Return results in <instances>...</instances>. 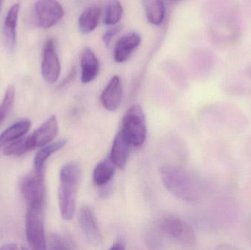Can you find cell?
Returning a JSON list of instances; mask_svg holds the SVG:
<instances>
[{
	"label": "cell",
	"instance_id": "obj_6",
	"mask_svg": "<svg viewBox=\"0 0 251 250\" xmlns=\"http://www.w3.org/2000/svg\"><path fill=\"white\" fill-rule=\"evenodd\" d=\"M159 228L165 236L175 239L181 245L193 247L197 242V236L189 223L176 216H167L159 222Z\"/></svg>",
	"mask_w": 251,
	"mask_h": 250
},
{
	"label": "cell",
	"instance_id": "obj_18",
	"mask_svg": "<svg viewBox=\"0 0 251 250\" xmlns=\"http://www.w3.org/2000/svg\"><path fill=\"white\" fill-rule=\"evenodd\" d=\"M30 126L31 122L29 120H22L5 129L0 135V150L10 142L25 136L29 132Z\"/></svg>",
	"mask_w": 251,
	"mask_h": 250
},
{
	"label": "cell",
	"instance_id": "obj_12",
	"mask_svg": "<svg viewBox=\"0 0 251 250\" xmlns=\"http://www.w3.org/2000/svg\"><path fill=\"white\" fill-rule=\"evenodd\" d=\"M123 99V85L119 76H113L101 93V101L106 110L115 112Z\"/></svg>",
	"mask_w": 251,
	"mask_h": 250
},
{
	"label": "cell",
	"instance_id": "obj_32",
	"mask_svg": "<svg viewBox=\"0 0 251 250\" xmlns=\"http://www.w3.org/2000/svg\"><path fill=\"white\" fill-rule=\"evenodd\" d=\"M4 120V119L3 118V117H1V114H0V123H1V122H2L3 120Z\"/></svg>",
	"mask_w": 251,
	"mask_h": 250
},
{
	"label": "cell",
	"instance_id": "obj_4",
	"mask_svg": "<svg viewBox=\"0 0 251 250\" xmlns=\"http://www.w3.org/2000/svg\"><path fill=\"white\" fill-rule=\"evenodd\" d=\"M131 146L140 147L147 137L146 116L141 106L134 104L127 110L121 129Z\"/></svg>",
	"mask_w": 251,
	"mask_h": 250
},
{
	"label": "cell",
	"instance_id": "obj_33",
	"mask_svg": "<svg viewBox=\"0 0 251 250\" xmlns=\"http://www.w3.org/2000/svg\"><path fill=\"white\" fill-rule=\"evenodd\" d=\"M3 0H0V10H1V4H2Z\"/></svg>",
	"mask_w": 251,
	"mask_h": 250
},
{
	"label": "cell",
	"instance_id": "obj_3",
	"mask_svg": "<svg viewBox=\"0 0 251 250\" xmlns=\"http://www.w3.org/2000/svg\"><path fill=\"white\" fill-rule=\"evenodd\" d=\"M82 176L79 164L68 163L63 166L60 172L58 204L62 218L66 221L72 220L76 210L78 186Z\"/></svg>",
	"mask_w": 251,
	"mask_h": 250
},
{
	"label": "cell",
	"instance_id": "obj_8",
	"mask_svg": "<svg viewBox=\"0 0 251 250\" xmlns=\"http://www.w3.org/2000/svg\"><path fill=\"white\" fill-rule=\"evenodd\" d=\"M63 6L57 0H38L35 4L37 26L50 29L55 26L64 16Z\"/></svg>",
	"mask_w": 251,
	"mask_h": 250
},
{
	"label": "cell",
	"instance_id": "obj_29",
	"mask_svg": "<svg viewBox=\"0 0 251 250\" xmlns=\"http://www.w3.org/2000/svg\"><path fill=\"white\" fill-rule=\"evenodd\" d=\"M218 249L231 250L238 249V248H236L235 246H233L232 245H230V244H221V245H220V246L218 247Z\"/></svg>",
	"mask_w": 251,
	"mask_h": 250
},
{
	"label": "cell",
	"instance_id": "obj_11",
	"mask_svg": "<svg viewBox=\"0 0 251 250\" xmlns=\"http://www.w3.org/2000/svg\"><path fill=\"white\" fill-rule=\"evenodd\" d=\"M20 4L16 3L9 9L3 25V38L4 45L10 53L14 52L17 42L18 19H19Z\"/></svg>",
	"mask_w": 251,
	"mask_h": 250
},
{
	"label": "cell",
	"instance_id": "obj_13",
	"mask_svg": "<svg viewBox=\"0 0 251 250\" xmlns=\"http://www.w3.org/2000/svg\"><path fill=\"white\" fill-rule=\"evenodd\" d=\"M58 121L55 115L47 119L40 127H38L30 136L33 149L50 144L58 133Z\"/></svg>",
	"mask_w": 251,
	"mask_h": 250
},
{
	"label": "cell",
	"instance_id": "obj_27",
	"mask_svg": "<svg viewBox=\"0 0 251 250\" xmlns=\"http://www.w3.org/2000/svg\"><path fill=\"white\" fill-rule=\"evenodd\" d=\"M245 151H246V155L251 160V135L248 137L245 144Z\"/></svg>",
	"mask_w": 251,
	"mask_h": 250
},
{
	"label": "cell",
	"instance_id": "obj_19",
	"mask_svg": "<svg viewBox=\"0 0 251 250\" xmlns=\"http://www.w3.org/2000/svg\"><path fill=\"white\" fill-rule=\"evenodd\" d=\"M148 22L154 26H160L165 17L164 0H142Z\"/></svg>",
	"mask_w": 251,
	"mask_h": 250
},
{
	"label": "cell",
	"instance_id": "obj_16",
	"mask_svg": "<svg viewBox=\"0 0 251 250\" xmlns=\"http://www.w3.org/2000/svg\"><path fill=\"white\" fill-rule=\"evenodd\" d=\"M131 145L126 139L122 131L115 137L110 158L116 167L124 169L126 164Z\"/></svg>",
	"mask_w": 251,
	"mask_h": 250
},
{
	"label": "cell",
	"instance_id": "obj_5",
	"mask_svg": "<svg viewBox=\"0 0 251 250\" xmlns=\"http://www.w3.org/2000/svg\"><path fill=\"white\" fill-rule=\"evenodd\" d=\"M20 189L29 208H44L46 199L45 169H34L21 181Z\"/></svg>",
	"mask_w": 251,
	"mask_h": 250
},
{
	"label": "cell",
	"instance_id": "obj_24",
	"mask_svg": "<svg viewBox=\"0 0 251 250\" xmlns=\"http://www.w3.org/2000/svg\"><path fill=\"white\" fill-rule=\"evenodd\" d=\"M50 245L51 250H74L76 248L75 242L70 238L60 234L51 235Z\"/></svg>",
	"mask_w": 251,
	"mask_h": 250
},
{
	"label": "cell",
	"instance_id": "obj_2",
	"mask_svg": "<svg viewBox=\"0 0 251 250\" xmlns=\"http://www.w3.org/2000/svg\"><path fill=\"white\" fill-rule=\"evenodd\" d=\"M210 123L220 133L240 135L250 124L244 112L234 104L228 102L216 103L208 109Z\"/></svg>",
	"mask_w": 251,
	"mask_h": 250
},
{
	"label": "cell",
	"instance_id": "obj_14",
	"mask_svg": "<svg viewBox=\"0 0 251 250\" xmlns=\"http://www.w3.org/2000/svg\"><path fill=\"white\" fill-rule=\"evenodd\" d=\"M140 34L133 32L122 37L116 43L114 48V60L116 63H123L131 57V53L141 44Z\"/></svg>",
	"mask_w": 251,
	"mask_h": 250
},
{
	"label": "cell",
	"instance_id": "obj_10",
	"mask_svg": "<svg viewBox=\"0 0 251 250\" xmlns=\"http://www.w3.org/2000/svg\"><path fill=\"white\" fill-rule=\"evenodd\" d=\"M79 223L82 233L90 243L95 246H99L102 243V235L97 219L92 210L87 205L82 206L79 211Z\"/></svg>",
	"mask_w": 251,
	"mask_h": 250
},
{
	"label": "cell",
	"instance_id": "obj_23",
	"mask_svg": "<svg viewBox=\"0 0 251 250\" xmlns=\"http://www.w3.org/2000/svg\"><path fill=\"white\" fill-rule=\"evenodd\" d=\"M123 13V7L119 0H108L104 11V23L110 26L118 24Z\"/></svg>",
	"mask_w": 251,
	"mask_h": 250
},
{
	"label": "cell",
	"instance_id": "obj_31",
	"mask_svg": "<svg viewBox=\"0 0 251 250\" xmlns=\"http://www.w3.org/2000/svg\"><path fill=\"white\" fill-rule=\"evenodd\" d=\"M248 76H249V79L251 80V66L249 68V70H248Z\"/></svg>",
	"mask_w": 251,
	"mask_h": 250
},
{
	"label": "cell",
	"instance_id": "obj_9",
	"mask_svg": "<svg viewBox=\"0 0 251 250\" xmlns=\"http://www.w3.org/2000/svg\"><path fill=\"white\" fill-rule=\"evenodd\" d=\"M61 73V66L57 55L56 42L53 38L47 40L43 49L41 74L46 82L50 85L57 82Z\"/></svg>",
	"mask_w": 251,
	"mask_h": 250
},
{
	"label": "cell",
	"instance_id": "obj_15",
	"mask_svg": "<svg viewBox=\"0 0 251 250\" xmlns=\"http://www.w3.org/2000/svg\"><path fill=\"white\" fill-rule=\"evenodd\" d=\"M81 82L90 83L98 76L100 64L95 53L89 47L84 48L80 57Z\"/></svg>",
	"mask_w": 251,
	"mask_h": 250
},
{
	"label": "cell",
	"instance_id": "obj_30",
	"mask_svg": "<svg viewBox=\"0 0 251 250\" xmlns=\"http://www.w3.org/2000/svg\"><path fill=\"white\" fill-rule=\"evenodd\" d=\"M19 249L18 248L17 245L16 244H7V245H3L0 250H14Z\"/></svg>",
	"mask_w": 251,
	"mask_h": 250
},
{
	"label": "cell",
	"instance_id": "obj_21",
	"mask_svg": "<svg viewBox=\"0 0 251 250\" xmlns=\"http://www.w3.org/2000/svg\"><path fill=\"white\" fill-rule=\"evenodd\" d=\"M67 143V140L57 141L54 143H50L43 146L41 149L37 152L34 158V169L36 170H41L45 169V163L50 157L54 153L57 152L59 150L62 149Z\"/></svg>",
	"mask_w": 251,
	"mask_h": 250
},
{
	"label": "cell",
	"instance_id": "obj_26",
	"mask_svg": "<svg viewBox=\"0 0 251 250\" xmlns=\"http://www.w3.org/2000/svg\"><path fill=\"white\" fill-rule=\"evenodd\" d=\"M246 235L248 242L251 246V215L248 219L246 225Z\"/></svg>",
	"mask_w": 251,
	"mask_h": 250
},
{
	"label": "cell",
	"instance_id": "obj_20",
	"mask_svg": "<svg viewBox=\"0 0 251 250\" xmlns=\"http://www.w3.org/2000/svg\"><path fill=\"white\" fill-rule=\"evenodd\" d=\"M115 167L116 165L110 158H107L100 161L94 169L93 175L96 185L102 186L108 183L114 176L116 171Z\"/></svg>",
	"mask_w": 251,
	"mask_h": 250
},
{
	"label": "cell",
	"instance_id": "obj_7",
	"mask_svg": "<svg viewBox=\"0 0 251 250\" xmlns=\"http://www.w3.org/2000/svg\"><path fill=\"white\" fill-rule=\"evenodd\" d=\"M25 234L28 245L32 249H47L44 208L28 207L25 220Z\"/></svg>",
	"mask_w": 251,
	"mask_h": 250
},
{
	"label": "cell",
	"instance_id": "obj_17",
	"mask_svg": "<svg viewBox=\"0 0 251 250\" xmlns=\"http://www.w3.org/2000/svg\"><path fill=\"white\" fill-rule=\"evenodd\" d=\"M100 16L101 8L100 6L92 5L87 7L78 19V26L81 33L88 35L94 32L100 23Z\"/></svg>",
	"mask_w": 251,
	"mask_h": 250
},
{
	"label": "cell",
	"instance_id": "obj_22",
	"mask_svg": "<svg viewBox=\"0 0 251 250\" xmlns=\"http://www.w3.org/2000/svg\"><path fill=\"white\" fill-rule=\"evenodd\" d=\"M3 149V154L5 156H16L20 157L33 150L30 136H22L6 145Z\"/></svg>",
	"mask_w": 251,
	"mask_h": 250
},
{
	"label": "cell",
	"instance_id": "obj_1",
	"mask_svg": "<svg viewBox=\"0 0 251 250\" xmlns=\"http://www.w3.org/2000/svg\"><path fill=\"white\" fill-rule=\"evenodd\" d=\"M161 178L168 190L181 201L199 202L206 194L204 182L196 173L182 167L165 166Z\"/></svg>",
	"mask_w": 251,
	"mask_h": 250
},
{
	"label": "cell",
	"instance_id": "obj_28",
	"mask_svg": "<svg viewBox=\"0 0 251 250\" xmlns=\"http://www.w3.org/2000/svg\"><path fill=\"white\" fill-rule=\"evenodd\" d=\"M125 244L122 240H119L113 244L110 250H125Z\"/></svg>",
	"mask_w": 251,
	"mask_h": 250
},
{
	"label": "cell",
	"instance_id": "obj_25",
	"mask_svg": "<svg viewBox=\"0 0 251 250\" xmlns=\"http://www.w3.org/2000/svg\"><path fill=\"white\" fill-rule=\"evenodd\" d=\"M123 27L124 26H122V25H114V26L109 29L104 34L102 40L107 47L110 46V43H111L113 38L122 30Z\"/></svg>",
	"mask_w": 251,
	"mask_h": 250
}]
</instances>
